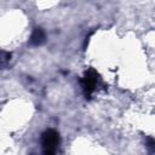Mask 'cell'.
<instances>
[{
  "mask_svg": "<svg viewBox=\"0 0 155 155\" xmlns=\"http://www.w3.org/2000/svg\"><path fill=\"white\" fill-rule=\"evenodd\" d=\"M59 133L53 130L48 128L41 134V144L44 155H57V150L59 147Z\"/></svg>",
  "mask_w": 155,
  "mask_h": 155,
  "instance_id": "6da1fadb",
  "label": "cell"
},
{
  "mask_svg": "<svg viewBox=\"0 0 155 155\" xmlns=\"http://www.w3.org/2000/svg\"><path fill=\"white\" fill-rule=\"evenodd\" d=\"M99 81H101L99 74L93 68H88L85 71L82 79H81V85H82V88H84V92H85L86 97L90 98V96L96 91Z\"/></svg>",
  "mask_w": 155,
  "mask_h": 155,
  "instance_id": "7a4b0ae2",
  "label": "cell"
},
{
  "mask_svg": "<svg viewBox=\"0 0 155 155\" xmlns=\"http://www.w3.org/2000/svg\"><path fill=\"white\" fill-rule=\"evenodd\" d=\"M46 40V34H45V30L40 27L35 28L30 35V44L31 45H35V46H39V45H42Z\"/></svg>",
  "mask_w": 155,
  "mask_h": 155,
  "instance_id": "3957f363",
  "label": "cell"
},
{
  "mask_svg": "<svg viewBox=\"0 0 155 155\" xmlns=\"http://www.w3.org/2000/svg\"><path fill=\"white\" fill-rule=\"evenodd\" d=\"M11 61V53L7 51H0V68H5Z\"/></svg>",
  "mask_w": 155,
  "mask_h": 155,
  "instance_id": "277c9868",
  "label": "cell"
}]
</instances>
